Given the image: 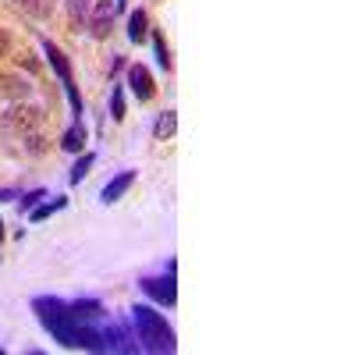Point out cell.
<instances>
[{
  "mask_svg": "<svg viewBox=\"0 0 355 355\" xmlns=\"http://www.w3.org/2000/svg\"><path fill=\"white\" fill-rule=\"evenodd\" d=\"M33 313L43 323V331L53 334V341H61L64 348H85V352H107L103 348V327L100 331H85L82 323L71 316V306L57 295H36Z\"/></svg>",
  "mask_w": 355,
  "mask_h": 355,
  "instance_id": "6da1fadb",
  "label": "cell"
},
{
  "mask_svg": "<svg viewBox=\"0 0 355 355\" xmlns=\"http://www.w3.org/2000/svg\"><path fill=\"white\" fill-rule=\"evenodd\" d=\"M128 320L135 327V341H139L142 352H153V355H174L178 352V338L171 331V323L153 306H132Z\"/></svg>",
  "mask_w": 355,
  "mask_h": 355,
  "instance_id": "7a4b0ae2",
  "label": "cell"
},
{
  "mask_svg": "<svg viewBox=\"0 0 355 355\" xmlns=\"http://www.w3.org/2000/svg\"><path fill=\"white\" fill-rule=\"evenodd\" d=\"M40 46H43V53H46V61H50L53 75L61 78V89H64V96H68V103H71V114H75V121H82V96H78V89H75V78H71V61L64 57V50L57 46V43H50L46 36L40 40Z\"/></svg>",
  "mask_w": 355,
  "mask_h": 355,
  "instance_id": "3957f363",
  "label": "cell"
},
{
  "mask_svg": "<svg viewBox=\"0 0 355 355\" xmlns=\"http://www.w3.org/2000/svg\"><path fill=\"white\" fill-rule=\"evenodd\" d=\"M103 348L107 352H142L135 341L132 320H103Z\"/></svg>",
  "mask_w": 355,
  "mask_h": 355,
  "instance_id": "277c9868",
  "label": "cell"
},
{
  "mask_svg": "<svg viewBox=\"0 0 355 355\" xmlns=\"http://www.w3.org/2000/svg\"><path fill=\"white\" fill-rule=\"evenodd\" d=\"M139 288H142V295L146 299H153V302H160V306H178V284H174V274L167 270L164 277H142L139 281Z\"/></svg>",
  "mask_w": 355,
  "mask_h": 355,
  "instance_id": "5b68a950",
  "label": "cell"
},
{
  "mask_svg": "<svg viewBox=\"0 0 355 355\" xmlns=\"http://www.w3.org/2000/svg\"><path fill=\"white\" fill-rule=\"evenodd\" d=\"M114 18H117V4L114 0H93V11H89V33L93 40H107L114 33Z\"/></svg>",
  "mask_w": 355,
  "mask_h": 355,
  "instance_id": "8992f818",
  "label": "cell"
},
{
  "mask_svg": "<svg viewBox=\"0 0 355 355\" xmlns=\"http://www.w3.org/2000/svg\"><path fill=\"white\" fill-rule=\"evenodd\" d=\"M128 89L135 93L139 103H150L157 96V82H153L150 68H146V64H128Z\"/></svg>",
  "mask_w": 355,
  "mask_h": 355,
  "instance_id": "52a82bcc",
  "label": "cell"
},
{
  "mask_svg": "<svg viewBox=\"0 0 355 355\" xmlns=\"http://www.w3.org/2000/svg\"><path fill=\"white\" fill-rule=\"evenodd\" d=\"M132 185H135V171H121V174H114L110 182L103 185L100 199H103V202H117V199H121V196H125Z\"/></svg>",
  "mask_w": 355,
  "mask_h": 355,
  "instance_id": "ba28073f",
  "label": "cell"
},
{
  "mask_svg": "<svg viewBox=\"0 0 355 355\" xmlns=\"http://www.w3.org/2000/svg\"><path fill=\"white\" fill-rule=\"evenodd\" d=\"M128 40H132L135 46L150 40V15H146L142 8H135V11L128 15Z\"/></svg>",
  "mask_w": 355,
  "mask_h": 355,
  "instance_id": "9c48e42d",
  "label": "cell"
},
{
  "mask_svg": "<svg viewBox=\"0 0 355 355\" xmlns=\"http://www.w3.org/2000/svg\"><path fill=\"white\" fill-rule=\"evenodd\" d=\"M11 4L21 11V15H28V18H50L53 15V8H57V0H11Z\"/></svg>",
  "mask_w": 355,
  "mask_h": 355,
  "instance_id": "30bf717a",
  "label": "cell"
},
{
  "mask_svg": "<svg viewBox=\"0 0 355 355\" xmlns=\"http://www.w3.org/2000/svg\"><path fill=\"white\" fill-rule=\"evenodd\" d=\"M61 150H64V153H82V150H85V128H82V121H75V125L64 132Z\"/></svg>",
  "mask_w": 355,
  "mask_h": 355,
  "instance_id": "8fae6325",
  "label": "cell"
},
{
  "mask_svg": "<svg viewBox=\"0 0 355 355\" xmlns=\"http://www.w3.org/2000/svg\"><path fill=\"white\" fill-rule=\"evenodd\" d=\"M64 206H68V199H64V196H57V199H50V202H36L33 210H28V217H33V220H46L50 214H61Z\"/></svg>",
  "mask_w": 355,
  "mask_h": 355,
  "instance_id": "7c38bea8",
  "label": "cell"
},
{
  "mask_svg": "<svg viewBox=\"0 0 355 355\" xmlns=\"http://www.w3.org/2000/svg\"><path fill=\"white\" fill-rule=\"evenodd\" d=\"M150 40H153V50H157V61L164 71H171V46L164 40V28H150Z\"/></svg>",
  "mask_w": 355,
  "mask_h": 355,
  "instance_id": "4fadbf2b",
  "label": "cell"
},
{
  "mask_svg": "<svg viewBox=\"0 0 355 355\" xmlns=\"http://www.w3.org/2000/svg\"><path fill=\"white\" fill-rule=\"evenodd\" d=\"M174 128H178V114L174 110H164L160 117H157V121H153V135L164 142V139H171L174 135Z\"/></svg>",
  "mask_w": 355,
  "mask_h": 355,
  "instance_id": "5bb4252c",
  "label": "cell"
},
{
  "mask_svg": "<svg viewBox=\"0 0 355 355\" xmlns=\"http://www.w3.org/2000/svg\"><path fill=\"white\" fill-rule=\"evenodd\" d=\"M89 11H93V0H68V21H71V28H78L89 18Z\"/></svg>",
  "mask_w": 355,
  "mask_h": 355,
  "instance_id": "9a60e30c",
  "label": "cell"
},
{
  "mask_svg": "<svg viewBox=\"0 0 355 355\" xmlns=\"http://www.w3.org/2000/svg\"><path fill=\"white\" fill-rule=\"evenodd\" d=\"M125 114H128V107H125V89H121V85H114V89H110V117H114L117 125H121V121H125Z\"/></svg>",
  "mask_w": 355,
  "mask_h": 355,
  "instance_id": "2e32d148",
  "label": "cell"
},
{
  "mask_svg": "<svg viewBox=\"0 0 355 355\" xmlns=\"http://www.w3.org/2000/svg\"><path fill=\"white\" fill-rule=\"evenodd\" d=\"M93 164H96V153H82V157L75 160V167L68 171V182H71V185H78L82 178L89 174V167H93Z\"/></svg>",
  "mask_w": 355,
  "mask_h": 355,
  "instance_id": "e0dca14e",
  "label": "cell"
},
{
  "mask_svg": "<svg viewBox=\"0 0 355 355\" xmlns=\"http://www.w3.org/2000/svg\"><path fill=\"white\" fill-rule=\"evenodd\" d=\"M43 196H46L43 189H33V192H21V196H18V199H21V202H18V210H21V214H28V210H33V206H36V202H40Z\"/></svg>",
  "mask_w": 355,
  "mask_h": 355,
  "instance_id": "ac0fdd59",
  "label": "cell"
},
{
  "mask_svg": "<svg viewBox=\"0 0 355 355\" xmlns=\"http://www.w3.org/2000/svg\"><path fill=\"white\" fill-rule=\"evenodd\" d=\"M8 50H11V36L0 28V57H8Z\"/></svg>",
  "mask_w": 355,
  "mask_h": 355,
  "instance_id": "d6986e66",
  "label": "cell"
},
{
  "mask_svg": "<svg viewBox=\"0 0 355 355\" xmlns=\"http://www.w3.org/2000/svg\"><path fill=\"white\" fill-rule=\"evenodd\" d=\"M8 199H18L15 189H0V202H8Z\"/></svg>",
  "mask_w": 355,
  "mask_h": 355,
  "instance_id": "ffe728a7",
  "label": "cell"
},
{
  "mask_svg": "<svg viewBox=\"0 0 355 355\" xmlns=\"http://www.w3.org/2000/svg\"><path fill=\"white\" fill-rule=\"evenodd\" d=\"M0 242H4V220H0Z\"/></svg>",
  "mask_w": 355,
  "mask_h": 355,
  "instance_id": "44dd1931",
  "label": "cell"
},
{
  "mask_svg": "<svg viewBox=\"0 0 355 355\" xmlns=\"http://www.w3.org/2000/svg\"><path fill=\"white\" fill-rule=\"evenodd\" d=\"M114 4H117V11H121V8H125V0H114Z\"/></svg>",
  "mask_w": 355,
  "mask_h": 355,
  "instance_id": "7402d4cb",
  "label": "cell"
},
{
  "mask_svg": "<svg viewBox=\"0 0 355 355\" xmlns=\"http://www.w3.org/2000/svg\"><path fill=\"white\" fill-rule=\"evenodd\" d=\"M0 352H4V348H0Z\"/></svg>",
  "mask_w": 355,
  "mask_h": 355,
  "instance_id": "603a6c76",
  "label": "cell"
}]
</instances>
